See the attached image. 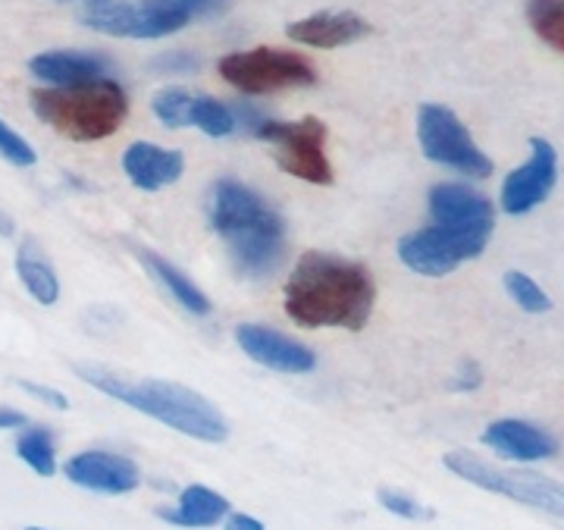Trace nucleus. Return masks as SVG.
Wrapping results in <instances>:
<instances>
[{"label":"nucleus","mask_w":564,"mask_h":530,"mask_svg":"<svg viewBox=\"0 0 564 530\" xmlns=\"http://www.w3.org/2000/svg\"><path fill=\"white\" fill-rule=\"evenodd\" d=\"M223 530H263V521L254 515H245V511H229L223 518Z\"/></svg>","instance_id":"obj_31"},{"label":"nucleus","mask_w":564,"mask_h":530,"mask_svg":"<svg viewBox=\"0 0 564 530\" xmlns=\"http://www.w3.org/2000/svg\"><path fill=\"white\" fill-rule=\"evenodd\" d=\"M17 273H20L25 292L39 302V305H57L61 299V280L54 264L39 251V245L25 239L17 251Z\"/></svg>","instance_id":"obj_21"},{"label":"nucleus","mask_w":564,"mask_h":530,"mask_svg":"<svg viewBox=\"0 0 564 530\" xmlns=\"http://www.w3.org/2000/svg\"><path fill=\"white\" fill-rule=\"evenodd\" d=\"M29 73L47 88H63V85L110 79V61L104 54H88V51H44L29 61Z\"/></svg>","instance_id":"obj_17"},{"label":"nucleus","mask_w":564,"mask_h":530,"mask_svg":"<svg viewBox=\"0 0 564 530\" xmlns=\"http://www.w3.org/2000/svg\"><path fill=\"white\" fill-rule=\"evenodd\" d=\"M480 387H484V370H480L477 361H462L458 370L452 374V380H448L452 392H477Z\"/></svg>","instance_id":"obj_29"},{"label":"nucleus","mask_w":564,"mask_h":530,"mask_svg":"<svg viewBox=\"0 0 564 530\" xmlns=\"http://www.w3.org/2000/svg\"><path fill=\"white\" fill-rule=\"evenodd\" d=\"M217 10L220 0H85L79 22L113 39H166Z\"/></svg>","instance_id":"obj_5"},{"label":"nucleus","mask_w":564,"mask_h":530,"mask_svg":"<svg viewBox=\"0 0 564 530\" xmlns=\"http://www.w3.org/2000/svg\"><path fill=\"white\" fill-rule=\"evenodd\" d=\"M527 20L549 47L564 54V0H527Z\"/></svg>","instance_id":"obj_24"},{"label":"nucleus","mask_w":564,"mask_h":530,"mask_svg":"<svg viewBox=\"0 0 564 530\" xmlns=\"http://www.w3.org/2000/svg\"><path fill=\"white\" fill-rule=\"evenodd\" d=\"M32 110L69 142L110 139L129 113V98L117 79H95L63 88H35Z\"/></svg>","instance_id":"obj_4"},{"label":"nucleus","mask_w":564,"mask_h":530,"mask_svg":"<svg viewBox=\"0 0 564 530\" xmlns=\"http://www.w3.org/2000/svg\"><path fill=\"white\" fill-rule=\"evenodd\" d=\"M76 377L85 380L88 387L101 389L104 396L117 399L122 405L135 408L141 414L154 418L163 428L176 430L182 436H192L198 443H223L229 436V424L220 414V408L202 392L170 383V380H129L120 377L117 370L104 367L79 365Z\"/></svg>","instance_id":"obj_3"},{"label":"nucleus","mask_w":564,"mask_h":530,"mask_svg":"<svg viewBox=\"0 0 564 530\" xmlns=\"http://www.w3.org/2000/svg\"><path fill=\"white\" fill-rule=\"evenodd\" d=\"M0 158L7 163H13V166H20V170L35 166V161H39L35 148L25 142L17 129H10L3 120H0Z\"/></svg>","instance_id":"obj_28"},{"label":"nucleus","mask_w":564,"mask_h":530,"mask_svg":"<svg viewBox=\"0 0 564 530\" xmlns=\"http://www.w3.org/2000/svg\"><path fill=\"white\" fill-rule=\"evenodd\" d=\"M555 183H558V154L552 142L536 136L530 139V161L505 176L502 210L511 217H524L552 195Z\"/></svg>","instance_id":"obj_11"},{"label":"nucleus","mask_w":564,"mask_h":530,"mask_svg":"<svg viewBox=\"0 0 564 530\" xmlns=\"http://www.w3.org/2000/svg\"><path fill=\"white\" fill-rule=\"evenodd\" d=\"M285 35L295 44H307V47H321V51H333V47H345L370 35V22L361 20L351 10H326V13H314L304 20L285 25Z\"/></svg>","instance_id":"obj_16"},{"label":"nucleus","mask_w":564,"mask_h":530,"mask_svg":"<svg viewBox=\"0 0 564 530\" xmlns=\"http://www.w3.org/2000/svg\"><path fill=\"white\" fill-rule=\"evenodd\" d=\"M232 117H236V129L242 126L251 139L267 142L273 148V158L280 163L282 173L311 185L333 183V166H329V158H326V126L317 117H304L299 122H280L263 117L248 104H236Z\"/></svg>","instance_id":"obj_6"},{"label":"nucleus","mask_w":564,"mask_h":530,"mask_svg":"<svg viewBox=\"0 0 564 530\" xmlns=\"http://www.w3.org/2000/svg\"><path fill=\"white\" fill-rule=\"evenodd\" d=\"M29 424V418L17 408H0V430H22Z\"/></svg>","instance_id":"obj_32"},{"label":"nucleus","mask_w":564,"mask_h":530,"mask_svg":"<svg viewBox=\"0 0 564 530\" xmlns=\"http://www.w3.org/2000/svg\"><path fill=\"white\" fill-rule=\"evenodd\" d=\"M154 117L166 126V129H182L188 126V110H192V91L185 88H163L151 101Z\"/></svg>","instance_id":"obj_26"},{"label":"nucleus","mask_w":564,"mask_h":530,"mask_svg":"<svg viewBox=\"0 0 564 530\" xmlns=\"http://www.w3.org/2000/svg\"><path fill=\"white\" fill-rule=\"evenodd\" d=\"M417 142L423 154L445 170H455L470 180H486L492 173V161L474 142L458 113L443 104H423L417 110Z\"/></svg>","instance_id":"obj_8"},{"label":"nucleus","mask_w":564,"mask_h":530,"mask_svg":"<svg viewBox=\"0 0 564 530\" xmlns=\"http://www.w3.org/2000/svg\"><path fill=\"white\" fill-rule=\"evenodd\" d=\"M161 66H166L170 73H188V69H195L198 61L195 57H188V54H170V57H163Z\"/></svg>","instance_id":"obj_33"},{"label":"nucleus","mask_w":564,"mask_h":530,"mask_svg":"<svg viewBox=\"0 0 564 530\" xmlns=\"http://www.w3.org/2000/svg\"><path fill=\"white\" fill-rule=\"evenodd\" d=\"M13 232H17V224H13V217L0 210V236H3V239H10Z\"/></svg>","instance_id":"obj_34"},{"label":"nucleus","mask_w":564,"mask_h":530,"mask_svg":"<svg viewBox=\"0 0 564 530\" xmlns=\"http://www.w3.org/2000/svg\"><path fill=\"white\" fill-rule=\"evenodd\" d=\"M122 170H126L129 183L141 192H161L185 173V158H182V151H170L161 144L135 142L122 154Z\"/></svg>","instance_id":"obj_18"},{"label":"nucleus","mask_w":564,"mask_h":530,"mask_svg":"<svg viewBox=\"0 0 564 530\" xmlns=\"http://www.w3.org/2000/svg\"><path fill=\"white\" fill-rule=\"evenodd\" d=\"M480 440H484V446H489L508 462H543V458L558 455V440L540 424L521 421V418L492 421Z\"/></svg>","instance_id":"obj_15"},{"label":"nucleus","mask_w":564,"mask_h":530,"mask_svg":"<svg viewBox=\"0 0 564 530\" xmlns=\"http://www.w3.org/2000/svg\"><path fill=\"white\" fill-rule=\"evenodd\" d=\"M377 302V285L370 270L358 261H348L339 255L326 251H304L295 261L282 307L289 321H295L304 329H364Z\"/></svg>","instance_id":"obj_1"},{"label":"nucleus","mask_w":564,"mask_h":530,"mask_svg":"<svg viewBox=\"0 0 564 530\" xmlns=\"http://www.w3.org/2000/svg\"><path fill=\"white\" fill-rule=\"evenodd\" d=\"M188 126L202 129L210 139H226L236 132V117L229 104L217 101L210 95H192V110H188Z\"/></svg>","instance_id":"obj_23"},{"label":"nucleus","mask_w":564,"mask_h":530,"mask_svg":"<svg viewBox=\"0 0 564 530\" xmlns=\"http://www.w3.org/2000/svg\"><path fill=\"white\" fill-rule=\"evenodd\" d=\"M210 229L220 236L232 264L245 277H270L285 258V220L263 202L261 192L239 180H220L207 202Z\"/></svg>","instance_id":"obj_2"},{"label":"nucleus","mask_w":564,"mask_h":530,"mask_svg":"<svg viewBox=\"0 0 564 530\" xmlns=\"http://www.w3.org/2000/svg\"><path fill=\"white\" fill-rule=\"evenodd\" d=\"M17 387H20L22 392H29L32 399H39V402H44V405L57 408V411H66V408H69V399L63 396L61 389L41 387V383H32V380H17Z\"/></svg>","instance_id":"obj_30"},{"label":"nucleus","mask_w":564,"mask_h":530,"mask_svg":"<svg viewBox=\"0 0 564 530\" xmlns=\"http://www.w3.org/2000/svg\"><path fill=\"white\" fill-rule=\"evenodd\" d=\"M430 217L433 224L455 226V229H467V232H480L489 236L496 232V204L486 198L484 192L470 188L464 183H440L430 188Z\"/></svg>","instance_id":"obj_14"},{"label":"nucleus","mask_w":564,"mask_h":530,"mask_svg":"<svg viewBox=\"0 0 564 530\" xmlns=\"http://www.w3.org/2000/svg\"><path fill=\"white\" fill-rule=\"evenodd\" d=\"M63 474L69 484L88 493H104V496H126L141 487L139 465L107 448H85L79 455H73L63 465Z\"/></svg>","instance_id":"obj_12"},{"label":"nucleus","mask_w":564,"mask_h":530,"mask_svg":"<svg viewBox=\"0 0 564 530\" xmlns=\"http://www.w3.org/2000/svg\"><path fill=\"white\" fill-rule=\"evenodd\" d=\"M217 69L242 95H273L282 88H311L317 82L314 66L304 57L273 47L226 54Z\"/></svg>","instance_id":"obj_9"},{"label":"nucleus","mask_w":564,"mask_h":530,"mask_svg":"<svg viewBox=\"0 0 564 530\" xmlns=\"http://www.w3.org/2000/svg\"><path fill=\"white\" fill-rule=\"evenodd\" d=\"M443 465L455 477H462L474 487L486 489V493H496L505 496L511 502H521L527 509L543 511L564 521V484L562 480H552L545 474L536 470H514V468H499V465H489L480 455L474 452H448L443 458Z\"/></svg>","instance_id":"obj_7"},{"label":"nucleus","mask_w":564,"mask_h":530,"mask_svg":"<svg viewBox=\"0 0 564 530\" xmlns=\"http://www.w3.org/2000/svg\"><path fill=\"white\" fill-rule=\"evenodd\" d=\"M377 499H380V506H383L389 515L404 518V521H433V518H436V511L421 506L414 496H408V493H402V489L383 487L380 493H377Z\"/></svg>","instance_id":"obj_27"},{"label":"nucleus","mask_w":564,"mask_h":530,"mask_svg":"<svg viewBox=\"0 0 564 530\" xmlns=\"http://www.w3.org/2000/svg\"><path fill=\"white\" fill-rule=\"evenodd\" d=\"M17 455L39 477H54L57 474V446L51 430L44 428H25L17 436Z\"/></svg>","instance_id":"obj_22"},{"label":"nucleus","mask_w":564,"mask_h":530,"mask_svg":"<svg viewBox=\"0 0 564 530\" xmlns=\"http://www.w3.org/2000/svg\"><path fill=\"white\" fill-rule=\"evenodd\" d=\"M505 292L527 314H545V311H552V299L545 295L543 285L536 283L533 277L521 273V270H508L505 273Z\"/></svg>","instance_id":"obj_25"},{"label":"nucleus","mask_w":564,"mask_h":530,"mask_svg":"<svg viewBox=\"0 0 564 530\" xmlns=\"http://www.w3.org/2000/svg\"><path fill=\"white\" fill-rule=\"evenodd\" d=\"M135 258H139L141 264H144V270L161 283L163 292H166L176 305L185 307L192 317H207V314L214 311L210 299L202 292V285H195V280H188L180 267L170 264L163 255L151 251V248H135Z\"/></svg>","instance_id":"obj_20"},{"label":"nucleus","mask_w":564,"mask_h":530,"mask_svg":"<svg viewBox=\"0 0 564 530\" xmlns=\"http://www.w3.org/2000/svg\"><path fill=\"white\" fill-rule=\"evenodd\" d=\"M486 245H489V236H480V232L430 224L402 236L395 251H399V261L421 277H448L467 261L480 258Z\"/></svg>","instance_id":"obj_10"},{"label":"nucleus","mask_w":564,"mask_h":530,"mask_svg":"<svg viewBox=\"0 0 564 530\" xmlns=\"http://www.w3.org/2000/svg\"><path fill=\"white\" fill-rule=\"evenodd\" d=\"M232 511L229 499L220 496L217 489L204 487V484H188L180 493V502L176 509H158V518L166 524H176V528H217L223 524V518Z\"/></svg>","instance_id":"obj_19"},{"label":"nucleus","mask_w":564,"mask_h":530,"mask_svg":"<svg viewBox=\"0 0 564 530\" xmlns=\"http://www.w3.org/2000/svg\"><path fill=\"white\" fill-rule=\"evenodd\" d=\"M25 530H47V528H25Z\"/></svg>","instance_id":"obj_35"},{"label":"nucleus","mask_w":564,"mask_h":530,"mask_svg":"<svg viewBox=\"0 0 564 530\" xmlns=\"http://www.w3.org/2000/svg\"><path fill=\"white\" fill-rule=\"evenodd\" d=\"M236 343L254 365L276 374H311L317 367V351L280 329L263 324L236 326Z\"/></svg>","instance_id":"obj_13"}]
</instances>
